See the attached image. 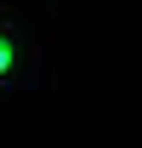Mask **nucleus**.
Segmentation results:
<instances>
[{
  "mask_svg": "<svg viewBox=\"0 0 142 148\" xmlns=\"http://www.w3.org/2000/svg\"><path fill=\"white\" fill-rule=\"evenodd\" d=\"M17 69H23V40H17V29L0 23V86H12Z\"/></svg>",
  "mask_w": 142,
  "mask_h": 148,
  "instance_id": "obj_1",
  "label": "nucleus"
}]
</instances>
